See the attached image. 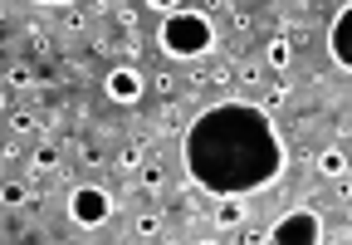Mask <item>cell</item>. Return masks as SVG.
Here are the masks:
<instances>
[{
  "label": "cell",
  "instance_id": "f546056e",
  "mask_svg": "<svg viewBox=\"0 0 352 245\" xmlns=\"http://www.w3.org/2000/svg\"><path fill=\"white\" fill-rule=\"evenodd\" d=\"M270 6H279V0H270Z\"/></svg>",
  "mask_w": 352,
  "mask_h": 245
},
{
  "label": "cell",
  "instance_id": "9a60e30c",
  "mask_svg": "<svg viewBox=\"0 0 352 245\" xmlns=\"http://www.w3.org/2000/svg\"><path fill=\"white\" fill-rule=\"evenodd\" d=\"M230 78H235V59H226V64H210V69H206V84H210V89H226Z\"/></svg>",
  "mask_w": 352,
  "mask_h": 245
},
{
  "label": "cell",
  "instance_id": "7a4b0ae2",
  "mask_svg": "<svg viewBox=\"0 0 352 245\" xmlns=\"http://www.w3.org/2000/svg\"><path fill=\"white\" fill-rule=\"evenodd\" d=\"M270 240H274V245H318V240H328V235H323V216H318L314 206H298V211H289V216L274 221Z\"/></svg>",
  "mask_w": 352,
  "mask_h": 245
},
{
  "label": "cell",
  "instance_id": "603a6c76",
  "mask_svg": "<svg viewBox=\"0 0 352 245\" xmlns=\"http://www.w3.org/2000/svg\"><path fill=\"white\" fill-rule=\"evenodd\" d=\"M259 78H264V69H259L254 59H245V64H240V84H259Z\"/></svg>",
  "mask_w": 352,
  "mask_h": 245
},
{
  "label": "cell",
  "instance_id": "8fae6325",
  "mask_svg": "<svg viewBox=\"0 0 352 245\" xmlns=\"http://www.w3.org/2000/svg\"><path fill=\"white\" fill-rule=\"evenodd\" d=\"M182 118H186L182 103H162V108L152 113V128H157V133H176V128H182Z\"/></svg>",
  "mask_w": 352,
  "mask_h": 245
},
{
  "label": "cell",
  "instance_id": "f1b7e54d",
  "mask_svg": "<svg viewBox=\"0 0 352 245\" xmlns=\"http://www.w3.org/2000/svg\"><path fill=\"white\" fill-rule=\"evenodd\" d=\"M220 6H226V0H201V10H220Z\"/></svg>",
  "mask_w": 352,
  "mask_h": 245
},
{
  "label": "cell",
  "instance_id": "9c48e42d",
  "mask_svg": "<svg viewBox=\"0 0 352 245\" xmlns=\"http://www.w3.org/2000/svg\"><path fill=\"white\" fill-rule=\"evenodd\" d=\"M54 172H59V152H54V147H39V152L30 157V177L44 182V177H54Z\"/></svg>",
  "mask_w": 352,
  "mask_h": 245
},
{
  "label": "cell",
  "instance_id": "e0dca14e",
  "mask_svg": "<svg viewBox=\"0 0 352 245\" xmlns=\"http://www.w3.org/2000/svg\"><path fill=\"white\" fill-rule=\"evenodd\" d=\"M279 34L289 39V45H308V25L303 20H279Z\"/></svg>",
  "mask_w": 352,
  "mask_h": 245
},
{
  "label": "cell",
  "instance_id": "2e32d148",
  "mask_svg": "<svg viewBox=\"0 0 352 245\" xmlns=\"http://www.w3.org/2000/svg\"><path fill=\"white\" fill-rule=\"evenodd\" d=\"M289 98H294V84H289V78H274V84L264 89V103H274V108L289 103Z\"/></svg>",
  "mask_w": 352,
  "mask_h": 245
},
{
  "label": "cell",
  "instance_id": "ac0fdd59",
  "mask_svg": "<svg viewBox=\"0 0 352 245\" xmlns=\"http://www.w3.org/2000/svg\"><path fill=\"white\" fill-rule=\"evenodd\" d=\"M25 39H30L39 54H50V50H54V34H50V30H39V25H25Z\"/></svg>",
  "mask_w": 352,
  "mask_h": 245
},
{
  "label": "cell",
  "instance_id": "3957f363",
  "mask_svg": "<svg viewBox=\"0 0 352 245\" xmlns=\"http://www.w3.org/2000/svg\"><path fill=\"white\" fill-rule=\"evenodd\" d=\"M69 216L78 221V226H103L108 216H113V196L103 191V187H94V182H83V187H74L69 191Z\"/></svg>",
  "mask_w": 352,
  "mask_h": 245
},
{
  "label": "cell",
  "instance_id": "5bb4252c",
  "mask_svg": "<svg viewBox=\"0 0 352 245\" xmlns=\"http://www.w3.org/2000/svg\"><path fill=\"white\" fill-rule=\"evenodd\" d=\"M34 128H39V113H30V108H15V113H10V133H15V138H25V133H34Z\"/></svg>",
  "mask_w": 352,
  "mask_h": 245
},
{
  "label": "cell",
  "instance_id": "4fadbf2b",
  "mask_svg": "<svg viewBox=\"0 0 352 245\" xmlns=\"http://www.w3.org/2000/svg\"><path fill=\"white\" fill-rule=\"evenodd\" d=\"M157 235H162V216L157 211H147V216L132 221V240H157Z\"/></svg>",
  "mask_w": 352,
  "mask_h": 245
},
{
  "label": "cell",
  "instance_id": "52a82bcc",
  "mask_svg": "<svg viewBox=\"0 0 352 245\" xmlns=\"http://www.w3.org/2000/svg\"><path fill=\"white\" fill-rule=\"evenodd\" d=\"M240 221H245V201H240V196H220V201H215V226L230 231V226H240Z\"/></svg>",
  "mask_w": 352,
  "mask_h": 245
},
{
  "label": "cell",
  "instance_id": "d6986e66",
  "mask_svg": "<svg viewBox=\"0 0 352 245\" xmlns=\"http://www.w3.org/2000/svg\"><path fill=\"white\" fill-rule=\"evenodd\" d=\"M25 196H30V191H25V182H6V187H0V201H6V206H20Z\"/></svg>",
  "mask_w": 352,
  "mask_h": 245
},
{
  "label": "cell",
  "instance_id": "30bf717a",
  "mask_svg": "<svg viewBox=\"0 0 352 245\" xmlns=\"http://www.w3.org/2000/svg\"><path fill=\"white\" fill-rule=\"evenodd\" d=\"M166 187V167L162 162H142V177H138V196H152Z\"/></svg>",
  "mask_w": 352,
  "mask_h": 245
},
{
  "label": "cell",
  "instance_id": "44dd1931",
  "mask_svg": "<svg viewBox=\"0 0 352 245\" xmlns=\"http://www.w3.org/2000/svg\"><path fill=\"white\" fill-rule=\"evenodd\" d=\"M230 25H235V34H250V30H254V15L235 6V10H230Z\"/></svg>",
  "mask_w": 352,
  "mask_h": 245
},
{
  "label": "cell",
  "instance_id": "ba28073f",
  "mask_svg": "<svg viewBox=\"0 0 352 245\" xmlns=\"http://www.w3.org/2000/svg\"><path fill=\"white\" fill-rule=\"evenodd\" d=\"M264 64H270V69H279V74H284V69L294 64V45H289L284 34H274L270 45H264Z\"/></svg>",
  "mask_w": 352,
  "mask_h": 245
},
{
  "label": "cell",
  "instance_id": "83f0119b",
  "mask_svg": "<svg viewBox=\"0 0 352 245\" xmlns=\"http://www.w3.org/2000/svg\"><path fill=\"white\" fill-rule=\"evenodd\" d=\"M338 133H342V138H352V113H347V118L338 122Z\"/></svg>",
  "mask_w": 352,
  "mask_h": 245
},
{
  "label": "cell",
  "instance_id": "4316f807",
  "mask_svg": "<svg viewBox=\"0 0 352 245\" xmlns=\"http://www.w3.org/2000/svg\"><path fill=\"white\" fill-rule=\"evenodd\" d=\"M147 6H152V10H162V15H171L176 6H182V0H147Z\"/></svg>",
  "mask_w": 352,
  "mask_h": 245
},
{
  "label": "cell",
  "instance_id": "6da1fadb",
  "mask_svg": "<svg viewBox=\"0 0 352 245\" xmlns=\"http://www.w3.org/2000/svg\"><path fill=\"white\" fill-rule=\"evenodd\" d=\"M157 50L171 59H206L215 54V25L201 10H171L157 30Z\"/></svg>",
  "mask_w": 352,
  "mask_h": 245
},
{
  "label": "cell",
  "instance_id": "d4e9b609",
  "mask_svg": "<svg viewBox=\"0 0 352 245\" xmlns=\"http://www.w3.org/2000/svg\"><path fill=\"white\" fill-rule=\"evenodd\" d=\"M152 84H157V94H162V98H171V94H176V74H157Z\"/></svg>",
  "mask_w": 352,
  "mask_h": 245
},
{
  "label": "cell",
  "instance_id": "8992f818",
  "mask_svg": "<svg viewBox=\"0 0 352 245\" xmlns=\"http://www.w3.org/2000/svg\"><path fill=\"white\" fill-rule=\"evenodd\" d=\"M314 167H318V177H328V182H333V177H342V172L352 167V162H347V152H342L338 142H328L323 152H314Z\"/></svg>",
  "mask_w": 352,
  "mask_h": 245
},
{
  "label": "cell",
  "instance_id": "7c38bea8",
  "mask_svg": "<svg viewBox=\"0 0 352 245\" xmlns=\"http://www.w3.org/2000/svg\"><path fill=\"white\" fill-rule=\"evenodd\" d=\"M6 84H10V89H15V94H25V89H34V69H30V64H20V59H15V64H10V69H6Z\"/></svg>",
  "mask_w": 352,
  "mask_h": 245
},
{
  "label": "cell",
  "instance_id": "277c9868",
  "mask_svg": "<svg viewBox=\"0 0 352 245\" xmlns=\"http://www.w3.org/2000/svg\"><path fill=\"white\" fill-rule=\"evenodd\" d=\"M103 89H108V98H113V103H138V98L147 94V78H142V69H138V64H118V69H108Z\"/></svg>",
  "mask_w": 352,
  "mask_h": 245
},
{
  "label": "cell",
  "instance_id": "ffe728a7",
  "mask_svg": "<svg viewBox=\"0 0 352 245\" xmlns=\"http://www.w3.org/2000/svg\"><path fill=\"white\" fill-rule=\"evenodd\" d=\"M118 25H122V34H138V10L132 6H118V15H113Z\"/></svg>",
  "mask_w": 352,
  "mask_h": 245
},
{
  "label": "cell",
  "instance_id": "7402d4cb",
  "mask_svg": "<svg viewBox=\"0 0 352 245\" xmlns=\"http://www.w3.org/2000/svg\"><path fill=\"white\" fill-rule=\"evenodd\" d=\"M64 128V118H59V108H50V113H39V133H59Z\"/></svg>",
  "mask_w": 352,
  "mask_h": 245
},
{
  "label": "cell",
  "instance_id": "cb8c5ba5",
  "mask_svg": "<svg viewBox=\"0 0 352 245\" xmlns=\"http://www.w3.org/2000/svg\"><path fill=\"white\" fill-rule=\"evenodd\" d=\"M333 196H338V201H352V177H347V172L333 177Z\"/></svg>",
  "mask_w": 352,
  "mask_h": 245
},
{
  "label": "cell",
  "instance_id": "4dcf8cb0",
  "mask_svg": "<svg viewBox=\"0 0 352 245\" xmlns=\"http://www.w3.org/2000/svg\"><path fill=\"white\" fill-rule=\"evenodd\" d=\"M318 6H328V0H318Z\"/></svg>",
  "mask_w": 352,
  "mask_h": 245
},
{
  "label": "cell",
  "instance_id": "5b68a950",
  "mask_svg": "<svg viewBox=\"0 0 352 245\" xmlns=\"http://www.w3.org/2000/svg\"><path fill=\"white\" fill-rule=\"evenodd\" d=\"M142 162H147V138H132L118 157H113V177H127V172H142Z\"/></svg>",
  "mask_w": 352,
  "mask_h": 245
},
{
  "label": "cell",
  "instance_id": "484cf974",
  "mask_svg": "<svg viewBox=\"0 0 352 245\" xmlns=\"http://www.w3.org/2000/svg\"><path fill=\"white\" fill-rule=\"evenodd\" d=\"M122 54H127V59H138V54H142V39H138V34H127V39H122Z\"/></svg>",
  "mask_w": 352,
  "mask_h": 245
}]
</instances>
